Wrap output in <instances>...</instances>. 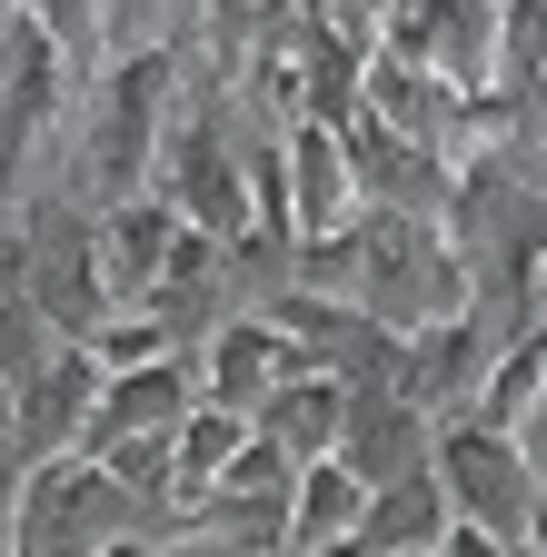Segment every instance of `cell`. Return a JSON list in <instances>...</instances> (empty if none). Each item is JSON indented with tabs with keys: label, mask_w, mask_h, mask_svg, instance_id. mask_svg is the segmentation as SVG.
<instances>
[{
	"label": "cell",
	"mask_w": 547,
	"mask_h": 557,
	"mask_svg": "<svg viewBox=\"0 0 547 557\" xmlns=\"http://www.w3.org/2000/svg\"><path fill=\"white\" fill-rule=\"evenodd\" d=\"M21 259H30V239H21V199H0V289H21Z\"/></svg>",
	"instance_id": "cell-16"
},
{
	"label": "cell",
	"mask_w": 547,
	"mask_h": 557,
	"mask_svg": "<svg viewBox=\"0 0 547 557\" xmlns=\"http://www.w3.org/2000/svg\"><path fill=\"white\" fill-rule=\"evenodd\" d=\"M527 547H537V557H547V498H537V508H527Z\"/></svg>",
	"instance_id": "cell-17"
},
{
	"label": "cell",
	"mask_w": 547,
	"mask_h": 557,
	"mask_svg": "<svg viewBox=\"0 0 547 557\" xmlns=\"http://www.w3.org/2000/svg\"><path fill=\"white\" fill-rule=\"evenodd\" d=\"M279 180H289V239H338V230H359L349 129H328V120H289V139H279Z\"/></svg>",
	"instance_id": "cell-6"
},
{
	"label": "cell",
	"mask_w": 547,
	"mask_h": 557,
	"mask_svg": "<svg viewBox=\"0 0 547 557\" xmlns=\"http://www.w3.org/2000/svg\"><path fill=\"white\" fill-rule=\"evenodd\" d=\"M359 508H369V487L338 468V458L299 468V487H289V557H319L338 537H359Z\"/></svg>",
	"instance_id": "cell-12"
},
{
	"label": "cell",
	"mask_w": 547,
	"mask_h": 557,
	"mask_svg": "<svg viewBox=\"0 0 547 557\" xmlns=\"http://www.w3.org/2000/svg\"><path fill=\"white\" fill-rule=\"evenodd\" d=\"M60 348H71V338H60L21 289H0V388H21V379H40L50 359H60Z\"/></svg>",
	"instance_id": "cell-14"
},
{
	"label": "cell",
	"mask_w": 547,
	"mask_h": 557,
	"mask_svg": "<svg viewBox=\"0 0 547 557\" xmlns=\"http://www.w3.org/2000/svg\"><path fill=\"white\" fill-rule=\"evenodd\" d=\"M100 359L90 348H60L40 379L11 388V458L21 468H50V458H80L90 448V418H100Z\"/></svg>",
	"instance_id": "cell-3"
},
{
	"label": "cell",
	"mask_w": 547,
	"mask_h": 557,
	"mask_svg": "<svg viewBox=\"0 0 547 557\" xmlns=\"http://www.w3.org/2000/svg\"><path fill=\"white\" fill-rule=\"evenodd\" d=\"M508 448H518V468H527V487L547 498V408H527L518 429H508Z\"/></svg>",
	"instance_id": "cell-15"
},
{
	"label": "cell",
	"mask_w": 547,
	"mask_h": 557,
	"mask_svg": "<svg viewBox=\"0 0 547 557\" xmlns=\"http://www.w3.org/2000/svg\"><path fill=\"white\" fill-rule=\"evenodd\" d=\"M488 359H498V338L477 329V319H438L419 338H398V398L419 408V418H477V388H488Z\"/></svg>",
	"instance_id": "cell-5"
},
{
	"label": "cell",
	"mask_w": 547,
	"mask_h": 557,
	"mask_svg": "<svg viewBox=\"0 0 547 557\" xmlns=\"http://www.w3.org/2000/svg\"><path fill=\"white\" fill-rule=\"evenodd\" d=\"M189 369H199V398H210V408H229V418H259L269 398L289 388V379H309L299 338H279L269 319H220L210 338L189 348Z\"/></svg>",
	"instance_id": "cell-4"
},
{
	"label": "cell",
	"mask_w": 547,
	"mask_h": 557,
	"mask_svg": "<svg viewBox=\"0 0 547 557\" xmlns=\"http://www.w3.org/2000/svg\"><path fill=\"white\" fill-rule=\"evenodd\" d=\"M90 249H100V289H110V309H150L160 278H170V249H179V220H170L150 189H140V199H110L100 230H90Z\"/></svg>",
	"instance_id": "cell-7"
},
{
	"label": "cell",
	"mask_w": 547,
	"mask_h": 557,
	"mask_svg": "<svg viewBox=\"0 0 547 557\" xmlns=\"http://www.w3.org/2000/svg\"><path fill=\"white\" fill-rule=\"evenodd\" d=\"M249 429L269 438V448H279L289 468H319V458H338V429H349V388H338V379H289L279 398H269L259 418H249Z\"/></svg>",
	"instance_id": "cell-11"
},
{
	"label": "cell",
	"mask_w": 547,
	"mask_h": 557,
	"mask_svg": "<svg viewBox=\"0 0 547 557\" xmlns=\"http://www.w3.org/2000/svg\"><path fill=\"white\" fill-rule=\"evenodd\" d=\"M477 309V278L438 220H359V319L388 338H419Z\"/></svg>",
	"instance_id": "cell-1"
},
{
	"label": "cell",
	"mask_w": 547,
	"mask_h": 557,
	"mask_svg": "<svg viewBox=\"0 0 547 557\" xmlns=\"http://www.w3.org/2000/svg\"><path fill=\"white\" fill-rule=\"evenodd\" d=\"M458 537L448 498H438V478H398V487H369V508H359V557H438Z\"/></svg>",
	"instance_id": "cell-10"
},
{
	"label": "cell",
	"mask_w": 547,
	"mask_h": 557,
	"mask_svg": "<svg viewBox=\"0 0 547 557\" xmlns=\"http://www.w3.org/2000/svg\"><path fill=\"white\" fill-rule=\"evenodd\" d=\"M189 408H199V369H189V348H170V359H150V369H120V379L100 388L90 438H170Z\"/></svg>",
	"instance_id": "cell-9"
},
{
	"label": "cell",
	"mask_w": 547,
	"mask_h": 557,
	"mask_svg": "<svg viewBox=\"0 0 547 557\" xmlns=\"http://www.w3.org/2000/svg\"><path fill=\"white\" fill-rule=\"evenodd\" d=\"M428 478H438V498L468 537H508L527 547V508H537V487L508 448V429H488V418H448L438 448H428Z\"/></svg>",
	"instance_id": "cell-2"
},
{
	"label": "cell",
	"mask_w": 547,
	"mask_h": 557,
	"mask_svg": "<svg viewBox=\"0 0 547 557\" xmlns=\"http://www.w3.org/2000/svg\"><path fill=\"white\" fill-rule=\"evenodd\" d=\"M249 448V418H229V408H210L199 398L179 429H170V478H179V508H199L210 498V487L229 478V458Z\"/></svg>",
	"instance_id": "cell-13"
},
{
	"label": "cell",
	"mask_w": 547,
	"mask_h": 557,
	"mask_svg": "<svg viewBox=\"0 0 547 557\" xmlns=\"http://www.w3.org/2000/svg\"><path fill=\"white\" fill-rule=\"evenodd\" d=\"M438 448V418H419L408 398H349V429H338V468H349L359 487H398L419 478Z\"/></svg>",
	"instance_id": "cell-8"
}]
</instances>
